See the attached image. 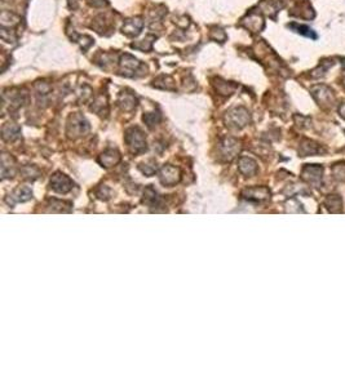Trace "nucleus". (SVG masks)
I'll use <instances>...</instances> for the list:
<instances>
[{
  "mask_svg": "<svg viewBox=\"0 0 345 387\" xmlns=\"http://www.w3.org/2000/svg\"><path fill=\"white\" fill-rule=\"evenodd\" d=\"M119 105H121V107L123 110H126V111H131V110H133L137 106V100H136V97L133 96V94L128 93V92H123V93L121 94V97H119Z\"/></svg>",
  "mask_w": 345,
  "mask_h": 387,
  "instance_id": "nucleus-17",
  "label": "nucleus"
},
{
  "mask_svg": "<svg viewBox=\"0 0 345 387\" xmlns=\"http://www.w3.org/2000/svg\"><path fill=\"white\" fill-rule=\"evenodd\" d=\"M22 174H24L25 178L34 181V179L38 178L39 174H40V172L38 170V168L31 167V165H27V167L22 168Z\"/></svg>",
  "mask_w": 345,
  "mask_h": 387,
  "instance_id": "nucleus-24",
  "label": "nucleus"
},
{
  "mask_svg": "<svg viewBox=\"0 0 345 387\" xmlns=\"http://www.w3.org/2000/svg\"><path fill=\"white\" fill-rule=\"evenodd\" d=\"M144 121L148 126H154L160 121V114L159 112H149V114L144 115Z\"/></svg>",
  "mask_w": 345,
  "mask_h": 387,
  "instance_id": "nucleus-25",
  "label": "nucleus"
},
{
  "mask_svg": "<svg viewBox=\"0 0 345 387\" xmlns=\"http://www.w3.org/2000/svg\"><path fill=\"white\" fill-rule=\"evenodd\" d=\"M69 7L71 9H75L78 7V0H69Z\"/></svg>",
  "mask_w": 345,
  "mask_h": 387,
  "instance_id": "nucleus-31",
  "label": "nucleus"
},
{
  "mask_svg": "<svg viewBox=\"0 0 345 387\" xmlns=\"http://www.w3.org/2000/svg\"><path fill=\"white\" fill-rule=\"evenodd\" d=\"M325 206L331 213H339L342 209V199L339 195H328L325 200Z\"/></svg>",
  "mask_w": 345,
  "mask_h": 387,
  "instance_id": "nucleus-18",
  "label": "nucleus"
},
{
  "mask_svg": "<svg viewBox=\"0 0 345 387\" xmlns=\"http://www.w3.org/2000/svg\"><path fill=\"white\" fill-rule=\"evenodd\" d=\"M73 181L66 174L54 173L50 178V188L59 194H68L73 188Z\"/></svg>",
  "mask_w": 345,
  "mask_h": 387,
  "instance_id": "nucleus-7",
  "label": "nucleus"
},
{
  "mask_svg": "<svg viewBox=\"0 0 345 387\" xmlns=\"http://www.w3.org/2000/svg\"><path fill=\"white\" fill-rule=\"evenodd\" d=\"M220 150H221V155L226 160H232L237 153H239V145L233 138H225L220 144Z\"/></svg>",
  "mask_w": 345,
  "mask_h": 387,
  "instance_id": "nucleus-10",
  "label": "nucleus"
},
{
  "mask_svg": "<svg viewBox=\"0 0 345 387\" xmlns=\"http://www.w3.org/2000/svg\"><path fill=\"white\" fill-rule=\"evenodd\" d=\"M144 203H146V204L150 207L156 206V204L159 203V197H158V194L155 192V190H154L153 187H148L145 190Z\"/></svg>",
  "mask_w": 345,
  "mask_h": 387,
  "instance_id": "nucleus-22",
  "label": "nucleus"
},
{
  "mask_svg": "<svg viewBox=\"0 0 345 387\" xmlns=\"http://www.w3.org/2000/svg\"><path fill=\"white\" fill-rule=\"evenodd\" d=\"M339 114L341 115V117H344V119H345V102H342L341 105H340Z\"/></svg>",
  "mask_w": 345,
  "mask_h": 387,
  "instance_id": "nucleus-30",
  "label": "nucleus"
},
{
  "mask_svg": "<svg viewBox=\"0 0 345 387\" xmlns=\"http://www.w3.org/2000/svg\"><path fill=\"white\" fill-rule=\"evenodd\" d=\"M226 123L229 126L241 129L250 123V114L245 107H236L227 112Z\"/></svg>",
  "mask_w": 345,
  "mask_h": 387,
  "instance_id": "nucleus-5",
  "label": "nucleus"
},
{
  "mask_svg": "<svg viewBox=\"0 0 345 387\" xmlns=\"http://www.w3.org/2000/svg\"><path fill=\"white\" fill-rule=\"evenodd\" d=\"M20 135V128L16 124H7L3 126V138L6 141H15Z\"/></svg>",
  "mask_w": 345,
  "mask_h": 387,
  "instance_id": "nucleus-20",
  "label": "nucleus"
},
{
  "mask_svg": "<svg viewBox=\"0 0 345 387\" xmlns=\"http://www.w3.org/2000/svg\"><path fill=\"white\" fill-rule=\"evenodd\" d=\"M89 131L88 121L84 119V116L79 114H75L70 117L68 124V135L71 138H77L80 136H84Z\"/></svg>",
  "mask_w": 345,
  "mask_h": 387,
  "instance_id": "nucleus-4",
  "label": "nucleus"
},
{
  "mask_svg": "<svg viewBox=\"0 0 345 387\" xmlns=\"http://www.w3.org/2000/svg\"><path fill=\"white\" fill-rule=\"evenodd\" d=\"M247 29L252 30L254 32H259L263 30L264 27V20L261 17V15L257 12H251L250 15L247 16V18H245L242 22Z\"/></svg>",
  "mask_w": 345,
  "mask_h": 387,
  "instance_id": "nucleus-14",
  "label": "nucleus"
},
{
  "mask_svg": "<svg viewBox=\"0 0 345 387\" xmlns=\"http://www.w3.org/2000/svg\"><path fill=\"white\" fill-rule=\"evenodd\" d=\"M331 66H332V62H331V63H327V62H323V63L319 64V66L316 69V70L313 71L312 75L314 78H321L322 75H325L326 71H327L328 69L331 68Z\"/></svg>",
  "mask_w": 345,
  "mask_h": 387,
  "instance_id": "nucleus-27",
  "label": "nucleus"
},
{
  "mask_svg": "<svg viewBox=\"0 0 345 387\" xmlns=\"http://www.w3.org/2000/svg\"><path fill=\"white\" fill-rule=\"evenodd\" d=\"M344 87H345V74H344Z\"/></svg>",
  "mask_w": 345,
  "mask_h": 387,
  "instance_id": "nucleus-32",
  "label": "nucleus"
},
{
  "mask_svg": "<svg viewBox=\"0 0 345 387\" xmlns=\"http://www.w3.org/2000/svg\"><path fill=\"white\" fill-rule=\"evenodd\" d=\"M301 178L314 187H321L323 181V167L318 164L305 165L301 172Z\"/></svg>",
  "mask_w": 345,
  "mask_h": 387,
  "instance_id": "nucleus-2",
  "label": "nucleus"
},
{
  "mask_svg": "<svg viewBox=\"0 0 345 387\" xmlns=\"http://www.w3.org/2000/svg\"><path fill=\"white\" fill-rule=\"evenodd\" d=\"M126 142L131 151L135 154L144 153L146 150V138L139 126H133L126 132Z\"/></svg>",
  "mask_w": 345,
  "mask_h": 387,
  "instance_id": "nucleus-1",
  "label": "nucleus"
},
{
  "mask_svg": "<svg viewBox=\"0 0 345 387\" xmlns=\"http://www.w3.org/2000/svg\"><path fill=\"white\" fill-rule=\"evenodd\" d=\"M33 198V192L26 186H22V187H18L17 190H15L11 195V200H8L9 204H15V203H24L27 202Z\"/></svg>",
  "mask_w": 345,
  "mask_h": 387,
  "instance_id": "nucleus-16",
  "label": "nucleus"
},
{
  "mask_svg": "<svg viewBox=\"0 0 345 387\" xmlns=\"http://www.w3.org/2000/svg\"><path fill=\"white\" fill-rule=\"evenodd\" d=\"M312 96L313 98L316 100V102L318 103L322 107H330L332 105L333 100H335V94H333L332 89L325 84H318L314 85L312 88Z\"/></svg>",
  "mask_w": 345,
  "mask_h": 387,
  "instance_id": "nucleus-3",
  "label": "nucleus"
},
{
  "mask_svg": "<svg viewBox=\"0 0 345 387\" xmlns=\"http://www.w3.org/2000/svg\"><path fill=\"white\" fill-rule=\"evenodd\" d=\"M140 169H141L142 173L146 174V176H153V174L156 172V164L154 163V161H150V163H148V164L140 165Z\"/></svg>",
  "mask_w": 345,
  "mask_h": 387,
  "instance_id": "nucleus-28",
  "label": "nucleus"
},
{
  "mask_svg": "<svg viewBox=\"0 0 345 387\" xmlns=\"http://www.w3.org/2000/svg\"><path fill=\"white\" fill-rule=\"evenodd\" d=\"M15 159L11 156V160L8 163V154H3V160H2V174L3 178H8V177H13L15 174Z\"/></svg>",
  "mask_w": 345,
  "mask_h": 387,
  "instance_id": "nucleus-19",
  "label": "nucleus"
},
{
  "mask_svg": "<svg viewBox=\"0 0 345 387\" xmlns=\"http://www.w3.org/2000/svg\"><path fill=\"white\" fill-rule=\"evenodd\" d=\"M119 160H121V154L114 149L106 150V151H105L100 158H98V163H100L102 167H106V168L118 164Z\"/></svg>",
  "mask_w": 345,
  "mask_h": 387,
  "instance_id": "nucleus-15",
  "label": "nucleus"
},
{
  "mask_svg": "<svg viewBox=\"0 0 345 387\" xmlns=\"http://www.w3.org/2000/svg\"><path fill=\"white\" fill-rule=\"evenodd\" d=\"M332 173H333V177H335L337 181H345V164L344 163H340V164H336L335 167H332Z\"/></svg>",
  "mask_w": 345,
  "mask_h": 387,
  "instance_id": "nucleus-26",
  "label": "nucleus"
},
{
  "mask_svg": "<svg viewBox=\"0 0 345 387\" xmlns=\"http://www.w3.org/2000/svg\"><path fill=\"white\" fill-rule=\"evenodd\" d=\"M159 179L164 186H175L181 179V172L174 165H164L159 172Z\"/></svg>",
  "mask_w": 345,
  "mask_h": 387,
  "instance_id": "nucleus-6",
  "label": "nucleus"
},
{
  "mask_svg": "<svg viewBox=\"0 0 345 387\" xmlns=\"http://www.w3.org/2000/svg\"><path fill=\"white\" fill-rule=\"evenodd\" d=\"M299 153H300L301 156H312L318 155V154H323L325 153V149L322 146H319L317 142L305 138V140H303V142H301Z\"/></svg>",
  "mask_w": 345,
  "mask_h": 387,
  "instance_id": "nucleus-11",
  "label": "nucleus"
},
{
  "mask_svg": "<svg viewBox=\"0 0 345 387\" xmlns=\"http://www.w3.org/2000/svg\"><path fill=\"white\" fill-rule=\"evenodd\" d=\"M243 198H246L250 202H265L270 198V190L268 187H261V186H257V187H250L246 188L243 191Z\"/></svg>",
  "mask_w": 345,
  "mask_h": 387,
  "instance_id": "nucleus-8",
  "label": "nucleus"
},
{
  "mask_svg": "<svg viewBox=\"0 0 345 387\" xmlns=\"http://www.w3.org/2000/svg\"><path fill=\"white\" fill-rule=\"evenodd\" d=\"M142 27H144V21L140 17H136L126 21L122 27V31L127 36H137L141 32Z\"/></svg>",
  "mask_w": 345,
  "mask_h": 387,
  "instance_id": "nucleus-12",
  "label": "nucleus"
},
{
  "mask_svg": "<svg viewBox=\"0 0 345 387\" xmlns=\"http://www.w3.org/2000/svg\"><path fill=\"white\" fill-rule=\"evenodd\" d=\"M151 40H155V38H154V36H148L146 39H144V40L140 41L139 44H132V47L136 48V49L148 52V50H150L151 47H153V41Z\"/></svg>",
  "mask_w": 345,
  "mask_h": 387,
  "instance_id": "nucleus-23",
  "label": "nucleus"
},
{
  "mask_svg": "<svg viewBox=\"0 0 345 387\" xmlns=\"http://www.w3.org/2000/svg\"><path fill=\"white\" fill-rule=\"evenodd\" d=\"M119 63H121L122 74H124L126 77H132V75H135L136 71L139 70V68L141 66V63H140L135 57L130 56V54L122 56V59Z\"/></svg>",
  "mask_w": 345,
  "mask_h": 387,
  "instance_id": "nucleus-9",
  "label": "nucleus"
},
{
  "mask_svg": "<svg viewBox=\"0 0 345 387\" xmlns=\"http://www.w3.org/2000/svg\"><path fill=\"white\" fill-rule=\"evenodd\" d=\"M239 172L246 177H252L257 173V164L254 159L251 158H241L238 161Z\"/></svg>",
  "mask_w": 345,
  "mask_h": 387,
  "instance_id": "nucleus-13",
  "label": "nucleus"
},
{
  "mask_svg": "<svg viewBox=\"0 0 345 387\" xmlns=\"http://www.w3.org/2000/svg\"><path fill=\"white\" fill-rule=\"evenodd\" d=\"M97 197L100 198V199H103V200H106L110 198V190L107 187H101V191L100 192H97Z\"/></svg>",
  "mask_w": 345,
  "mask_h": 387,
  "instance_id": "nucleus-29",
  "label": "nucleus"
},
{
  "mask_svg": "<svg viewBox=\"0 0 345 387\" xmlns=\"http://www.w3.org/2000/svg\"><path fill=\"white\" fill-rule=\"evenodd\" d=\"M289 27H291L294 31H296L298 34H300V35L308 36V38H312V39H317L316 32L313 31L310 27L303 26V25H299V24H290Z\"/></svg>",
  "mask_w": 345,
  "mask_h": 387,
  "instance_id": "nucleus-21",
  "label": "nucleus"
}]
</instances>
